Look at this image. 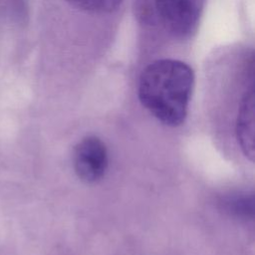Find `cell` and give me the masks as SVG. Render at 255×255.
<instances>
[{
  "instance_id": "6",
  "label": "cell",
  "mask_w": 255,
  "mask_h": 255,
  "mask_svg": "<svg viewBox=\"0 0 255 255\" xmlns=\"http://www.w3.org/2000/svg\"><path fill=\"white\" fill-rule=\"evenodd\" d=\"M70 5L90 13H111L118 9L123 0H65Z\"/></svg>"
},
{
  "instance_id": "4",
  "label": "cell",
  "mask_w": 255,
  "mask_h": 255,
  "mask_svg": "<svg viewBox=\"0 0 255 255\" xmlns=\"http://www.w3.org/2000/svg\"><path fill=\"white\" fill-rule=\"evenodd\" d=\"M238 143L250 160L254 158V97L253 91L245 93L238 112L236 122Z\"/></svg>"
},
{
  "instance_id": "3",
  "label": "cell",
  "mask_w": 255,
  "mask_h": 255,
  "mask_svg": "<svg viewBox=\"0 0 255 255\" xmlns=\"http://www.w3.org/2000/svg\"><path fill=\"white\" fill-rule=\"evenodd\" d=\"M108 162L106 144L98 136H86L75 146L74 169L78 177L87 183L100 180L106 173Z\"/></svg>"
},
{
  "instance_id": "5",
  "label": "cell",
  "mask_w": 255,
  "mask_h": 255,
  "mask_svg": "<svg viewBox=\"0 0 255 255\" xmlns=\"http://www.w3.org/2000/svg\"><path fill=\"white\" fill-rule=\"evenodd\" d=\"M223 207L229 214L241 219L253 218L254 200L249 194H232L223 199Z\"/></svg>"
},
{
  "instance_id": "2",
  "label": "cell",
  "mask_w": 255,
  "mask_h": 255,
  "mask_svg": "<svg viewBox=\"0 0 255 255\" xmlns=\"http://www.w3.org/2000/svg\"><path fill=\"white\" fill-rule=\"evenodd\" d=\"M205 0H154L162 26L177 38L189 37L197 28Z\"/></svg>"
},
{
  "instance_id": "7",
  "label": "cell",
  "mask_w": 255,
  "mask_h": 255,
  "mask_svg": "<svg viewBox=\"0 0 255 255\" xmlns=\"http://www.w3.org/2000/svg\"><path fill=\"white\" fill-rule=\"evenodd\" d=\"M4 5L10 15L18 20H21L25 15V0H3Z\"/></svg>"
},
{
  "instance_id": "1",
  "label": "cell",
  "mask_w": 255,
  "mask_h": 255,
  "mask_svg": "<svg viewBox=\"0 0 255 255\" xmlns=\"http://www.w3.org/2000/svg\"><path fill=\"white\" fill-rule=\"evenodd\" d=\"M194 85V73L186 63L160 59L148 64L138 81L141 105L159 122L180 126L186 118Z\"/></svg>"
}]
</instances>
